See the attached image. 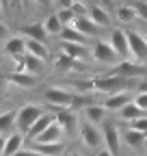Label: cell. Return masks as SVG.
Wrapping results in <instances>:
<instances>
[{"label":"cell","instance_id":"obj_1","mask_svg":"<svg viewBox=\"0 0 147 156\" xmlns=\"http://www.w3.org/2000/svg\"><path fill=\"white\" fill-rule=\"evenodd\" d=\"M43 113L46 111L41 106H37V104H24V106H20V108H17V119H15V130L26 136L30 132V128L35 126V122L39 119Z\"/></svg>","mask_w":147,"mask_h":156},{"label":"cell","instance_id":"obj_2","mask_svg":"<svg viewBox=\"0 0 147 156\" xmlns=\"http://www.w3.org/2000/svg\"><path fill=\"white\" fill-rule=\"evenodd\" d=\"M128 78H121V76H115V74H104V76H97L91 80V87L95 91H102L106 95H113V93H121L125 91L128 87Z\"/></svg>","mask_w":147,"mask_h":156},{"label":"cell","instance_id":"obj_3","mask_svg":"<svg viewBox=\"0 0 147 156\" xmlns=\"http://www.w3.org/2000/svg\"><path fill=\"white\" fill-rule=\"evenodd\" d=\"M128 33V44H130V56H132V61L134 63H145L147 61V39L143 37L141 30H125Z\"/></svg>","mask_w":147,"mask_h":156},{"label":"cell","instance_id":"obj_4","mask_svg":"<svg viewBox=\"0 0 147 156\" xmlns=\"http://www.w3.org/2000/svg\"><path fill=\"white\" fill-rule=\"evenodd\" d=\"M78 134H80V141L84 143V147H89V150H102L104 136H102V130H97V126L89 124V122H80Z\"/></svg>","mask_w":147,"mask_h":156},{"label":"cell","instance_id":"obj_5","mask_svg":"<svg viewBox=\"0 0 147 156\" xmlns=\"http://www.w3.org/2000/svg\"><path fill=\"white\" fill-rule=\"evenodd\" d=\"M102 136H104V147L113 154V156H119L121 145H123V139H121V134H119V128L115 124L106 122L104 128H102Z\"/></svg>","mask_w":147,"mask_h":156},{"label":"cell","instance_id":"obj_6","mask_svg":"<svg viewBox=\"0 0 147 156\" xmlns=\"http://www.w3.org/2000/svg\"><path fill=\"white\" fill-rule=\"evenodd\" d=\"M43 98H46V102L50 104V106H54V108H69V104L76 100V95H74L71 91H67V89H61V87H50L46 93H43Z\"/></svg>","mask_w":147,"mask_h":156},{"label":"cell","instance_id":"obj_7","mask_svg":"<svg viewBox=\"0 0 147 156\" xmlns=\"http://www.w3.org/2000/svg\"><path fill=\"white\" fill-rule=\"evenodd\" d=\"M108 44L113 46V50L117 52L119 58H128L130 56V44H128V33L123 28H110V37Z\"/></svg>","mask_w":147,"mask_h":156},{"label":"cell","instance_id":"obj_8","mask_svg":"<svg viewBox=\"0 0 147 156\" xmlns=\"http://www.w3.org/2000/svg\"><path fill=\"white\" fill-rule=\"evenodd\" d=\"M91 54H93V58L95 61H100V63H115L117 61V52L113 50V46H110L108 41H95L93 44V48H91Z\"/></svg>","mask_w":147,"mask_h":156},{"label":"cell","instance_id":"obj_9","mask_svg":"<svg viewBox=\"0 0 147 156\" xmlns=\"http://www.w3.org/2000/svg\"><path fill=\"white\" fill-rule=\"evenodd\" d=\"M54 124H56V113L46 111V113L39 117V119L35 122V126H32V128H30V132L26 134V139H28V141H35L37 136H39V134H43V132H46L50 126H54Z\"/></svg>","mask_w":147,"mask_h":156},{"label":"cell","instance_id":"obj_10","mask_svg":"<svg viewBox=\"0 0 147 156\" xmlns=\"http://www.w3.org/2000/svg\"><path fill=\"white\" fill-rule=\"evenodd\" d=\"M121 139H123V143L130 150H147V134H143L138 130L125 128L123 134H121Z\"/></svg>","mask_w":147,"mask_h":156},{"label":"cell","instance_id":"obj_11","mask_svg":"<svg viewBox=\"0 0 147 156\" xmlns=\"http://www.w3.org/2000/svg\"><path fill=\"white\" fill-rule=\"evenodd\" d=\"M65 136V130L59 126V122L54 124V126H50L43 134H39L37 139L32 141L35 145H52V143H61V139Z\"/></svg>","mask_w":147,"mask_h":156},{"label":"cell","instance_id":"obj_12","mask_svg":"<svg viewBox=\"0 0 147 156\" xmlns=\"http://www.w3.org/2000/svg\"><path fill=\"white\" fill-rule=\"evenodd\" d=\"M106 115H108V111L104 108V104H87V106L82 108V117H84V122L93 124V126H97V124L106 122Z\"/></svg>","mask_w":147,"mask_h":156},{"label":"cell","instance_id":"obj_13","mask_svg":"<svg viewBox=\"0 0 147 156\" xmlns=\"http://www.w3.org/2000/svg\"><path fill=\"white\" fill-rule=\"evenodd\" d=\"M20 35H24L26 39H32V41H41V44H48V37H50L43 24H24L20 28Z\"/></svg>","mask_w":147,"mask_h":156},{"label":"cell","instance_id":"obj_14","mask_svg":"<svg viewBox=\"0 0 147 156\" xmlns=\"http://www.w3.org/2000/svg\"><path fill=\"white\" fill-rule=\"evenodd\" d=\"M132 100H130V95H128L125 91H121V93H113V95H108L106 100H104V108L108 111V113H119L125 104H130Z\"/></svg>","mask_w":147,"mask_h":156},{"label":"cell","instance_id":"obj_15","mask_svg":"<svg viewBox=\"0 0 147 156\" xmlns=\"http://www.w3.org/2000/svg\"><path fill=\"white\" fill-rule=\"evenodd\" d=\"M89 17L93 20V24H95L97 28H108V26H110V22H113L110 13H108L104 7H100V5H93V7H91Z\"/></svg>","mask_w":147,"mask_h":156},{"label":"cell","instance_id":"obj_16","mask_svg":"<svg viewBox=\"0 0 147 156\" xmlns=\"http://www.w3.org/2000/svg\"><path fill=\"white\" fill-rule=\"evenodd\" d=\"M56 122H59V126L65 130V134L76 132V128L80 126V124H76V117H74V113H69L67 108H59V111H56Z\"/></svg>","mask_w":147,"mask_h":156},{"label":"cell","instance_id":"obj_17","mask_svg":"<svg viewBox=\"0 0 147 156\" xmlns=\"http://www.w3.org/2000/svg\"><path fill=\"white\" fill-rule=\"evenodd\" d=\"M9 83H13L15 87H22V89H30L39 83V76H32V74H26V72H13L9 76Z\"/></svg>","mask_w":147,"mask_h":156},{"label":"cell","instance_id":"obj_18","mask_svg":"<svg viewBox=\"0 0 147 156\" xmlns=\"http://www.w3.org/2000/svg\"><path fill=\"white\" fill-rule=\"evenodd\" d=\"M61 54L69 56L71 61H82L89 54V48L87 46H80V44H61Z\"/></svg>","mask_w":147,"mask_h":156},{"label":"cell","instance_id":"obj_19","mask_svg":"<svg viewBox=\"0 0 147 156\" xmlns=\"http://www.w3.org/2000/svg\"><path fill=\"white\" fill-rule=\"evenodd\" d=\"M5 52H7L9 56H15V58L24 56V54H26V39L20 37V35L11 37L9 41H7V46H5Z\"/></svg>","mask_w":147,"mask_h":156},{"label":"cell","instance_id":"obj_20","mask_svg":"<svg viewBox=\"0 0 147 156\" xmlns=\"http://www.w3.org/2000/svg\"><path fill=\"white\" fill-rule=\"evenodd\" d=\"M24 141H26V136L22 134V132H13V134H9L7 136V147H5V154L2 156H13V154H17L20 150H24Z\"/></svg>","mask_w":147,"mask_h":156},{"label":"cell","instance_id":"obj_21","mask_svg":"<svg viewBox=\"0 0 147 156\" xmlns=\"http://www.w3.org/2000/svg\"><path fill=\"white\" fill-rule=\"evenodd\" d=\"M26 39V37H24ZM26 54H32L41 61H48L50 58V48L48 44H41V41H32V39H26Z\"/></svg>","mask_w":147,"mask_h":156},{"label":"cell","instance_id":"obj_22","mask_svg":"<svg viewBox=\"0 0 147 156\" xmlns=\"http://www.w3.org/2000/svg\"><path fill=\"white\" fill-rule=\"evenodd\" d=\"M115 17L119 20V22H123V24H132L134 20H138V13H136V7L132 2H128V5H119L117 7Z\"/></svg>","mask_w":147,"mask_h":156},{"label":"cell","instance_id":"obj_23","mask_svg":"<svg viewBox=\"0 0 147 156\" xmlns=\"http://www.w3.org/2000/svg\"><path fill=\"white\" fill-rule=\"evenodd\" d=\"M15 119H17V111H7L0 113V134H13L15 132Z\"/></svg>","mask_w":147,"mask_h":156},{"label":"cell","instance_id":"obj_24","mask_svg":"<svg viewBox=\"0 0 147 156\" xmlns=\"http://www.w3.org/2000/svg\"><path fill=\"white\" fill-rule=\"evenodd\" d=\"M59 37H61V44H80V46H87V37L82 33H78L74 26H65Z\"/></svg>","mask_w":147,"mask_h":156},{"label":"cell","instance_id":"obj_25","mask_svg":"<svg viewBox=\"0 0 147 156\" xmlns=\"http://www.w3.org/2000/svg\"><path fill=\"white\" fill-rule=\"evenodd\" d=\"M117 115L121 117L123 122H128V124H132V122L141 119V117H145V113H143V111H141V108H138V106L134 104V100H132L130 104H125V106H123V108H121V111H119Z\"/></svg>","mask_w":147,"mask_h":156},{"label":"cell","instance_id":"obj_26","mask_svg":"<svg viewBox=\"0 0 147 156\" xmlns=\"http://www.w3.org/2000/svg\"><path fill=\"white\" fill-rule=\"evenodd\" d=\"M71 26L76 28L78 33H82L84 37H89V35H95V33H97V26L93 24V20H91L89 15H87V17H76Z\"/></svg>","mask_w":147,"mask_h":156},{"label":"cell","instance_id":"obj_27","mask_svg":"<svg viewBox=\"0 0 147 156\" xmlns=\"http://www.w3.org/2000/svg\"><path fill=\"white\" fill-rule=\"evenodd\" d=\"M43 28L48 30V35H61L63 33V22L59 20V15H56V11L54 13H50L48 17H46V22H43Z\"/></svg>","mask_w":147,"mask_h":156},{"label":"cell","instance_id":"obj_28","mask_svg":"<svg viewBox=\"0 0 147 156\" xmlns=\"http://www.w3.org/2000/svg\"><path fill=\"white\" fill-rule=\"evenodd\" d=\"M35 152H39L41 156H59L63 152V143H52V145H32Z\"/></svg>","mask_w":147,"mask_h":156},{"label":"cell","instance_id":"obj_29","mask_svg":"<svg viewBox=\"0 0 147 156\" xmlns=\"http://www.w3.org/2000/svg\"><path fill=\"white\" fill-rule=\"evenodd\" d=\"M56 15H59V20L63 22V26H71L74 20H76V15H74L71 9H56Z\"/></svg>","mask_w":147,"mask_h":156},{"label":"cell","instance_id":"obj_30","mask_svg":"<svg viewBox=\"0 0 147 156\" xmlns=\"http://www.w3.org/2000/svg\"><path fill=\"white\" fill-rule=\"evenodd\" d=\"M136 7V13H138V20L143 24H147V0H134L132 2Z\"/></svg>","mask_w":147,"mask_h":156},{"label":"cell","instance_id":"obj_31","mask_svg":"<svg viewBox=\"0 0 147 156\" xmlns=\"http://www.w3.org/2000/svg\"><path fill=\"white\" fill-rule=\"evenodd\" d=\"M71 11H74V15L76 17H87L89 15V11H91V7L87 5V2H74V7H71Z\"/></svg>","mask_w":147,"mask_h":156},{"label":"cell","instance_id":"obj_32","mask_svg":"<svg viewBox=\"0 0 147 156\" xmlns=\"http://www.w3.org/2000/svg\"><path fill=\"white\" fill-rule=\"evenodd\" d=\"M134 104L147 115V91H138L136 93V98H134Z\"/></svg>","mask_w":147,"mask_h":156},{"label":"cell","instance_id":"obj_33","mask_svg":"<svg viewBox=\"0 0 147 156\" xmlns=\"http://www.w3.org/2000/svg\"><path fill=\"white\" fill-rule=\"evenodd\" d=\"M74 63H76V61H71L69 56L59 54V58H56V69H69V67H74Z\"/></svg>","mask_w":147,"mask_h":156},{"label":"cell","instance_id":"obj_34","mask_svg":"<svg viewBox=\"0 0 147 156\" xmlns=\"http://www.w3.org/2000/svg\"><path fill=\"white\" fill-rule=\"evenodd\" d=\"M128 128H132V130H138V132L147 134V115H145V117H141V119H136V122H132Z\"/></svg>","mask_w":147,"mask_h":156},{"label":"cell","instance_id":"obj_35","mask_svg":"<svg viewBox=\"0 0 147 156\" xmlns=\"http://www.w3.org/2000/svg\"><path fill=\"white\" fill-rule=\"evenodd\" d=\"M13 156H41L39 152H35L32 147L28 150V147H24V150H20V152H17V154H13Z\"/></svg>","mask_w":147,"mask_h":156},{"label":"cell","instance_id":"obj_36","mask_svg":"<svg viewBox=\"0 0 147 156\" xmlns=\"http://www.w3.org/2000/svg\"><path fill=\"white\" fill-rule=\"evenodd\" d=\"M74 2H76V0H56V7L59 9H71Z\"/></svg>","mask_w":147,"mask_h":156},{"label":"cell","instance_id":"obj_37","mask_svg":"<svg viewBox=\"0 0 147 156\" xmlns=\"http://www.w3.org/2000/svg\"><path fill=\"white\" fill-rule=\"evenodd\" d=\"M7 35H9V28H7L2 22H0V41H5V39H7Z\"/></svg>","mask_w":147,"mask_h":156},{"label":"cell","instance_id":"obj_38","mask_svg":"<svg viewBox=\"0 0 147 156\" xmlns=\"http://www.w3.org/2000/svg\"><path fill=\"white\" fill-rule=\"evenodd\" d=\"M5 147H7V136H5V134H0V156L5 154Z\"/></svg>","mask_w":147,"mask_h":156},{"label":"cell","instance_id":"obj_39","mask_svg":"<svg viewBox=\"0 0 147 156\" xmlns=\"http://www.w3.org/2000/svg\"><path fill=\"white\" fill-rule=\"evenodd\" d=\"M95 156H113V154H110L106 147H102V150H97V154H95Z\"/></svg>","mask_w":147,"mask_h":156},{"label":"cell","instance_id":"obj_40","mask_svg":"<svg viewBox=\"0 0 147 156\" xmlns=\"http://www.w3.org/2000/svg\"><path fill=\"white\" fill-rule=\"evenodd\" d=\"M37 5H41V7H50L52 5V0H35Z\"/></svg>","mask_w":147,"mask_h":156},{"label":"cell","instance_id":"obj_41","mask_svg":"<svg viewBox=\"0 0 147 156\" xmlns=\"http://www.w3.org/2000/svg\"><path fill=\"white\" fill-rule=\"evenodd\" d=\"M141 33H143V37L147 39V24H143V28H141Z\"/></svg>","mask_w":147,"mask_h":156},{"label":"cell","instance_id":"obj_42","mask_svg":"<svg viewBox=\"0 0 147 156\" xmlns=\"http://www.w3.org/2000/svg\"><path fill=\"white\" fill-rule=\"evenodd\" d=\"M0 7H2V9H5V7H9V0H0Z\"/></svg>","mask_w":147,"mask_h":156},{"label":"cell","instance_id":"obj_43","mask_svg":"<svg viewBox=\"0 0 147 156\" xmlns=\"http://www.w3.org/2000/svg\"><path fill=\"white\" fill-rule=\"evenodd\" d=\"M67 156H80V154H78V152H71V154H67Z\"/></svg>","mask_w":147,"mask_h":156},{"label":"cell","instance_id":"obj_44","mask_svg":"<svg viewBox=\"0 0 147 156\" xmlns=\"http://www.w3.org/2000/svg\"><path fill=\"white\" fill-rule=\"evenodd\" d=\"M0 15H2V7H0Z\"/></svg>","mask_w":147,"mask_h":156},{"label":"cell","instance_id":"obj_45","mask_svg":"<svg viewBox=\"0 0 147 156\" xmlns=\"http://www.w3.org/2000/svg\"><path fill=\"white\" fill-rule=\"evenodd\" d=\"M78 2H84V0H78Z\"/></svg>","mask_w":147,"mask_h":156},{"label":"cell","instance_id":"obj_46","mask_svg":"<svg viewBox=\"0 0 147 156\" xmlns=\"http://www.w3.org/2000/svg\"><path fill=\"white\" fill-rule=\"evenodd\" d=\"M145 156H147V150H145Z\"/></svg>","mask_w":147,"mask_h":156}]
</instances>
